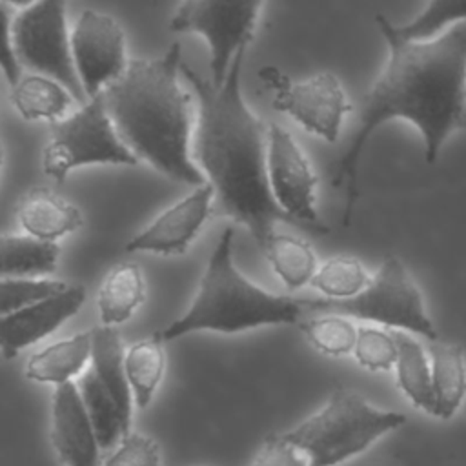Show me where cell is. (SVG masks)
Listing matches in <instances>:
<instances>
[{
	"label": "cell",
	"mask_w": 466,
	"mask_h": 466,
	"mask_svg": "<svg viewBox=\"0 0 466 466\" xmlns=\"http://www.w3.org/2000/svg\"><path fill=\"white\" fill-rule=\"evenodd\" d=\"M457 22H466V0H428L413 20L395 27L404 38L430 40Z\"/></svg>",
	"instance_id": "obj_28"
},
{
	"label": "cell",
	"mask_w": 466,
	"mask_h": 466,
	"mask_svg": "<svg viewBox=\"0 0 466 466\" xmlns=\"http://www.w3.org/2000/svg\"><path fill=\"white\" fill-rule=\"evenodd\" d=\"M180 44L151 60H129L124 75L104 89L107 111L120 138L153 169L187 184H206L204 173L189 158L191 98L178 84Z\"/></svg>",
	"instance_id": "obj_3"
},
{
	"label": "cell",
	"mask_w": 466,
	"mask_h": 466,
	"mask_svg": "<svg viewBox=\"0 0 466 466\" xmlns=\"http://www.w3.org/2000/svg\"><path fill=\"white\" fill-rule=\"evenodd\" d=\"M11 33L22 66L60 82L76 102H86L66 25V0H36L20 9Z\"/></svg>",
	"instance_id": "obj_8"
},
{
	"label": "cell",
	"mask_w": 466,
	"mask_h": 466,
	"mask_svg": "<svg viewBox=\"0 0 466 466\" xmlns=\"http://www.w3.org/2000/svg\"><path fill=\"white\" fill-rule=\"evenodd\" d=\"M73 95L46 75H25L11 87V104L25 120H60L73 104Z\"/></svg>",
	"instance_id": "obj_22"
},
{
	"label": "cell",
	"mask_w": 466,
	"mask_h": 466,
	"mask_svg": "<svg viewBox=\"0 0 466 466\" xmlns=\"http://www.w3.org/2000/svg\"><path fill=\"white\" fill-rule=\"evenodd\" d=\"M91 331V370L118 404L126 424L131 426V384L126 371V353L120 333L113 326H96Z\"/></svg>",
	"instance_id": "obj_17"
},
{
	"label": "cell",
	"mask_w": 466,
	"mask_h": 466,
	"mask_svg": "<svg viewBox=\"0 0 466 466\" xmlns=\"http://www.w3.org/2000/svg\"><path fill=\"white\" fill-rule=\"evenodd\" d=\"M55 450L67 466H98V441L87 408L76 386L69 380L58 384L53 395Z\"/></svg>",
	"instance_id": "obj_15"
},
{
	"label": "cell",
	"mask_w": 466,
	"mask_h": 466,
	"mask_svg": "<svg viewBox=\"0 0 466 466\" xmlns=\"http://www.w3.org/2000/svg\"><path fill=\"white\" fill-rule=\"evenodd\" d=\"M262 0H182L171 16L175 33H198L209 47L211 80H226L237 51L253 38Z\"/></svg>",
	"instance_id": "obj_9"
},
{
	"label": "cell",
	"mask_w": 466,
	"mask_h": 466,
	"mask_svg": "<svg viewBox=\"0 0 466 466\" xmlns=\"http://www.w3.org/2000/svg\"><path fill=\"white\" fill-rule=\"evenodd\" d=\"M273 268L289 289H299L311 282L317 258L311 246L293 235L273 233L262 249Z\"/></svg>",
	"instance_id": "obj_25"
},
{
	"label": "cell",
	"mask_w": 466,
	"mask_h": 466,
	"mask_svg": "<svg viewBox=\"0 0 466 466\" xmlns=\"http://www.w3.org/2000/svg\"><path fill=\"white\" fill-rule=\"evenodd\" d=\"M304 313L357 317L384 324L391 329H404L437 339V329L426 313L422 295L404 264L395 257H384L370 284L350 299H308Z\"/></svg>",
	"instance_id": "obj_6"
},
{
	"label": "cell",
	"mask_w": 466,
	"mask_h": 466,
	"mask_svg": "<svg viewBox=\"0 0 466 466\" xmlns=\"http://www.w3.org/2000/svg\"><path fill=\"white\" fill-rule=\"evenodd\" d=\"M397 344V384L402 393L426 413L435 415V391L431 379V362H428L422 346L408 333L391 329Z\"/></svg>",
	"instance_id": "obj_21"
},
{
	"label": "cell",
	"mask_w": 466,
	"mask_h": 466,
	"mask_svg": "<svg viewBox=\"0 0 466 466\" xmlns=\"http://www.w3.org/2000/svg\"><path fill=\"white\" fill-rule=\"evenodd\" d=\"M215 191L209 182L162 211L144 231L135 235L126 251H151L158 255H180L198 235L204 222L213 217Z\"/></svg>",
	"instance_id": "obj_13"
},
{
	"label": "cell",
	"mask_w": 466,
	"mask_h": 466,
	"mask_svg": "<svg viewBox=\"0 0 466 466\" xmlns=\"http://www.w3.org/2000/svg\"><path fill=\"white\" fill-rule=\"evenodd\" d=\"M71 51L87 98L100 95L127 69L126 38L120 24L104 13L84 9L71 31Z\"/></svg>",
	"instance_id": "obj_12"
},
{
	"label": "cell",
	"mask_w": 466,
	"mask_h": 466,
	"mask_svg": "<svg viewBox=\"0 0 466 466\" xmlns=\"http://www.w3.org/2000/svg\"><path fill=\"white\" fill-rule=\"evenodd\" d=\"M353 353L359 364L371 371L390 370L397 362V344L391 331L377 328H359Z\"/></svg>",
	"instance_id": "obj_31"
},
{
	"label": "cell",
	"mask_w": 466,
	"mask_h": 466,
	"mask_svg": "<svg viewBox=\"0 0 466 466\" xmlns=\"http://www.w3.org/2000/svg\"><path fill=\"white\" fill-rule=\"evenodd\" d=\"M388 46L384 69L368 91L350 146L331 173V186L346 184L342 224L350 226L359 198L357 167L370 137L388 120L404 118L422 137L424 158L433 164L448 137L466 129V22L430 40H410L375 15Z\"/></svg>",
	"instance_id": "obj_1"
},
{
	"label": "cell",
	"mask_w": 466,
	"mask_h": 466,
	"mask_svg": "<svg viewBox=\"0 0 466 466\" xmlns=\"http://www.w3.org/2000/svg\"><path fill=\"white\" fill-rule=\"evenodd\" d=\"M240 47L224 82L202 78L182 62L180 73L198 100L195 158L213 186V217H228L248 228L264 249L277 222L299 226L277 204L268 178V151L262 120L244 102L240 73L246 55Z\"/></svg>",
	"instance_id": "obj_2"
},
{
	"label": "cell",
	"mask_w": 466,
	"mask_h": 466,
	"mask_svg": "<svg viewBox=\"0 0 466 466\" xmlns=\"http://www.w3.org/2000/svg\"><path fill=\"white\" fill-rule=\"evenodd\" d=\"M370 277L364 266L353 257H333L326 260L313 275L311 286L322 291L328 299H350L360 293Z\"/></svg>",
	"instance_id": "obj_27"
},
{
	"label": "cell",
	"mask_w": 466,
	"mask_h": 466,
	"mask_svg": "<svg viewBox=\"0 0 466 466\" xmlns=\"http://www.w3.org/2000/svg\"><path fill=\"white\" fill-rule=\"evenodd\" d=\"M404 422L402 413L377 410L357 393L337 388L320 411L280 435L308 455L309 466H335Z\"/></svg>",
	"instance_id": "obj_5"
},
{
	"label": "cell",
	"mask_w": 466,
	"mask_h": 466,
	"mask_svg": "<svg viewBox=\"0 0 466 466\" xmlns=\"http://www.w3.org/2000/svg\"><path fill=\"white\" fill-rule=\"evenodd\" d=\"M80 395L91 417L100 450H109L116 444V441H122L126 435L131 433L120 413L118 404L104 390L96 373L91 368L87 370V373H84L80 380Z\"/></svg>",
	"instance_id": "obj_24"
},
{
	"label": "cell",
	"mask_w": 466,
	"mask_h": 466,
	"mask_svg": "<svg viewBox=\"0 0 466 466\" xmlns=\"http://www.w3.org/2000/svg\"><path fill=\"white\" fill-rule=\"evenodd\" d=\"M430 362L435 391V417L451 419L466 397V362L459 344L430 340Z\"/></svg>",
	"instance_id": "obj_18"
},
{
	"label": "cell",
	"mask_w": 466,
	"mask_h": 466,
	"mask_svg": "<svg viewBox=\"0 0 466 466\" xmlns=\"http://www.w3.org/2000/svg\"><path fill=\"white\" fill-rule=\"evenodd\" d=\"M2 2H7V4H9V5H13V7L16 5V7H22V9H24V7L31 5V4H33V2H36V0H2Z\"/></svg>",
	"instance_id": "obj_35"
},
{
	"label": "cell",
	"mask_w": 466,
	"mask_h": 466,
	"mask_svg": "<svg viewBox=\"0 0 466 466\" xmlns=\"http://www.w3.org/2000/svg\"><path fill=\"white\" fill-rule=\"evenodd\" d=\"M0 15H2V36H4V42H2V47H4L2 69H4V75L9 82V86L15 87L22 78V71H20L22 64L16 56V49H15V44H13V33H11V22H13V16H15L13 5H9L7 2H2Z\"/></svg>",
	"instance_id": "obj_34"
},
{
	"label": "cell",
	"mask_w": 466,
	"mask_h": 466,
	"mask_svg": "<svg viewBox=\"0 0 466 466\" xmlns=\"http://www.w3.org/2000/svg\"><path fill=\"white\" fill-rule=\"evenodd\" d=\"M87 164H138L115 127L104 91L73 115L51 122V140L42 158L46 175L58 182H64L71 169Z\"/></svg>",
	"instance_id": "obj_7"
},
{
	"label": "cell",
	"mask_w": 466,
	"mask_h": 466,
	"mask_svg": "<svg viewBox=\"0 0 466 466\" xmlns=\"http://www.w3.org/2000/svg\"><path fill=\"white\" fill-rule=\"evenodd\" d=\"M60 248L31 235L2 237V277H40L56 269Z\"/></svg>",
	"instance_id": "obj_23"
},
{
	"label": "cell",
	"mask_w": 466,
	"mask_h": 466,
	"mask_svg": "<svg viewBox=\"0 0 466 466\" xmlns=\"http://www.w3.org/2000/svg\"><path fill=\"white\" fill-rule=\"evenodd\" d=\"M67 288L62 280L51 279H24V277H4L0 286V311L2 317L15 313L25 306L36 304L49 299Z\"/></svg>",
	"instance_id": "obj_30"
},
{
	"label": "cell",
	"mask_w": 466,
	"mask_h": 466,
	"mask_svg": "<svg viewBox=\"0 0 466 466\" xmlns=\"http://www.w3.org/2000/svg\"><path fill=\"white\" fill-rule=\"evenodd\" d=\"M233 237L231 226L220 233L189 309L155 333L162 342L198 329L237 333L299 322L304 313L302 299L273 295L249 282L233 262Z\"/></svg>",
	"instance_id": "obj_4"
},
{
	"label": "cell",
	"mask_w": 466,
	"mask_h": 466,
	"mask_svg": "<svg viewBox=\"0 0 466 466\" xmlns=\"http://www.w3.org/2000/svg\"><path fill=\"white\" fill-rule=\"evenodd\" d=\"M258 78L273 93V107L295 118L306 131L335 142L340 133L342 118L351 111L340 80L333 73H317L295 82L280 69L264 66Z\"/></svg>",
	"instance_id": "obj_10"
},
{
	"label": "cell",
	"mask_w": 466,
	"mask_h": 466,
	"mask_svg": "<svg viewBox=\"0 0 466 466\" xmlns=\"http://www.w3.org/2000/svg\"><path fill=\"white\" fill-rule=\"evenodd\" d=\"M166 368V355L162 348V340L153 335L151 339H144L135 342L126 353V371L133 390V397L138 408H146L153 393L162 380Z\"/></svg>",
	"instance_id": "obj_26"
},
{
	"label": "cell",
	"mask_w": 466,
	"mask_h": 466,
	"mask_svg": "<svg viewBox=\"0 0 466 466\" xmlns=\"http://www.w3.org/2000/svg\"><path fill=\"white\" fill-rule=\"evenodd\" d=\"M306 339L322 353L346 355L357 342V328L342 315H320L300 322Z\"/></svg>",
	"instance_id": "obj_29"
},
{
	"label": "cell",
	"mask_w": 466,
	"mask_h": 466,
	"mask_svg": "<svg viewBox=\"0 0 466 466\" xmlns=\"http://www.w3.org/2000/svg\"><path fill=\"white\" fill-rule=\"evenodd\" d=\"M268 178L277 204L299 226L315 233H329L315 206L317 175L306 153L289 131L279 124L268 127Z\"/></svg>",
	"instance_id": "obj_11"
},
{
	"label": "cell",
	"mask_w": 466,
	"mask_h": 466,
	"mask_svg": "<svg viewBox=\"0 0 466 466\" xmlns=\"http://www.w3.org/2000/svg\"><path fill=\"white\" fill-rule=\"evenodd\" d=\"M86 300L84 286H67L64 291L4 315L0 322V346L5 359H15L18 351L31 346L76 315Z\"/></svg>",
	"instance_id": "obj_14"
},
{
	"label": "cell",
	"mask_w": 466,
	"mask_h": 466,
	"mask_svg": "<svg viewBox=\"0 0 466 466\" xmlns=\"http://www.w3.org/2000/svg\"><path fill=\"white\" fill-rule=\"evenodd\" d=\"M160 450L158 444L146 435L129 433L120 441V446L104 466H158Z\"/></svg>",
	"instance_id": "obj_32"
},
{
	"label": "cell",
	"mask_w": 466,
	"mask_h": 466,
	"mask_svg": "<svg viewBox=\"0 0 466 466\" xmlns=\"http://www.w3.org/2000/svg\"><path fill=\"white\" fill-rule=\"evenodd\" d=\"M18 220L27 235L55 242L56 238L76 231L82 224V215L76 206L49 187H35L22 200Z\"/></svg>",
	"instance_id": "obj_16"
},
{
	"label": "cell",
	"mask_w": 466,
	"mask_h": 466,
	"mask_svg": "<svg viewBox=\"0 0 466 466\" xmlns=\"http://www.w3.org/2000/svg\"><path fill=\"white\" fill-rule=\"evenodd\" d=\"M251 466H309V462H306L297 448L286 442L282 435H269Z\"/></svg>",
	"instance_id": "obj_33"
},
{
	"label": "cell",
	"mask_w": 466,
	"mask_h": 466,
	"mask_svg": "<svg viewBox=\"0 0 466 466\" xmlns=\"http://www.w3.org/2000/svg\"><path fill=\"white\" fill-rule=\"evenodd\" d=\"M144 277L135 262H120L109 269L98 289V313L104 326L127 320L144 302Z\"/></svg>",
	"instance_id": "obj_20"
},
{
	"label": "cell",
	"mask_w": 466,
	"mask_h": 466,
	"mask_svg": "<svg viewBox=\"0 0 466 466\" xmlns=\"http://www.w3.org/2000/svg\"><path fill=\"white\" fill-rule=\"evenodd\" d=\"M93 351V331L78 333L71 339L58 340L33 353L25 366V375L38 382L64 384L76 375Z\"/></svg>",
	"instance_id": "obj_19"
}]
</instances>
